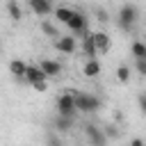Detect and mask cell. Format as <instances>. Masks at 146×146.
I'll list each match as a JSON object with an SVG mask.
<instances>
[{"mask_svg": "<svg viewBox=\"0 0 146 146\" xmlns=\"http://www.w3.org/2000/svg\"><path fill=\"white\" fill-rule=\"evenodd\" d=\"M82 52L87 55V59H94V57L98 55V48H96V43H94V32H87V34L82 36Z\"/></svg>", "mask_w": 146, "mask_h": 146, "instance_id": "8", "label": "cell"}, {"mask_svg": "<svg viewBox=\"0 0 146 146\" xmlns=\"http://www.w3.org/2000/svg\"><path fill=\"white\" fill-rule=\"evenodd\" d=\"M71 94H73V103H75L78 112H84V114L98 112L100 105H103V100L94 94H87V91H80V89H71Z\"/></svg>", "mask_w": 146, "mask_h": 146, "instance_id": "1", "label": "cell"}, {"mask_svg": "<svg viewBox=\"0 0 146 146\" xmlns=\"http://www.w3.org/2000/svg\"><path fill=\"white\" fill-rule=\"evenodd\" d=\"M116 80H119L121 84H128V82H130V68H128L125 64H121V66L116 68Z\"/></svg>", "mask_w": 146, "mask_h": 146, "instance_id": "18", "label": "cell"}, {"mask_svg": "<svg viewBox=\"0 0 146 146\" xmlns=\"http://www.w3.org/2000/svg\"><path fill=\"white\" fill-rule=\"evenodd\" d=\"M25 68H27V64L23 59H11L9 62V73L14 78H25Z\"/></svg>", "mask_w": 146, "mask_h": 146, "instance_id": "15", "label": "cell"}, {"mask_svg": "<svg viewBox=\"0 0 146 146\" xmlns=\"http://www.w3.org/2000/svg\"><path fill=\"white\" fill-rule=\"evenodd\" d=\"M32 87H34V91L43 94V91L48 89V80H39V82H32Z\"/></svg>", "mask_w": 146, "mask_h": 146, "instance_id": "23", "label": "cell"}, {"mask_svg": "<svg viewBox=\"0 0 146 146\" xmlns=\"http://www.w3.org/2000/svg\"><path fill=\"white\" fill-rule=\"evenodd\" d=\"M82 73H84V78H98L100 75V62L96 57L94 59H87L84 66H82Z\"/></svg>", "mask_w": 146, "mask_h": 146, "instance_id": "13", "label": "cell"}, {"mask_svg": "<svg viewBox=\"0 0 146 146\" xmlns=\"http://www.w3.org/2000/svg\"><path fill=\"white\" fill-rule=\"evenodd\" d=\"M128 146H146V141H144V139H141V137H132V139H130V144H128Z\"/></svg>", "mask_w": 146, "mask_h": 146, "instance_id": "26", "label": "cell"}, {"mask_svg": "<svg viewBox=\"0 0 146 146\" xmlns=\"http://www.w3.org/2000/svg\"><path fill=\"white\" fill-rule=\"evenodd\" d=\"M7 14H9V18H11L14 23H18V21L23 18V9H21L18 0H7Z\"/></svg>", "mask_w": 146, "mask_h": 146, "instance_id": "14", "label": "cell"}, {"mask_svg": "<svg viewBox=\"0 0 146 146\" xmlns=\"http://www.w3.org/2000/svg\"><path fill=\"white\" fill-rule=\"evenodd\" d=\"M41 30H43V34H48V36H59L57 27H55L50 21H41Z\"/></svg>", "mask_w": 146, "mask_h": 146, "instance_id": "19", "label": "cell"}, {"mask_svg": "<svg viewBox=\"0 0 146 146\" xmlns=\"http://www.w3.org/2000/svg\"><path fill=\"white\" fill-rule=\"evenodd\" d=\"M94 14H96V18H98L100 23H107V21H110V14H107V11L103 9V7H98V9L94 11Z\"/></svg>", "mask_w": 146, "mask_h": 146, "instance_id": "21", "label": "cell"}, {"mask_svg": "<svg viewBox=\"0 0 146 146\" xmlns=\"http://www.w3.org/2000/svg\"><path fill=\"white\" fill-rule=\"evenodd\" d=\"M137 105H139V110L146 114V91H141V94L137 96Z\"/></svg>", "mask_w": 146, "mask_h": 146, "instance_id": "24", "label": "cell"}, {"mask_svg": "<svg viewBox=\"0 0 146 146\" xmlns=\"http://www.w3.org/2000/svg\"><path fill=\"white\" fill-rule=\"evenodd\" d=\"M84 137H87V141H89L91 146H105V141H107L105 132H103L98 125H94V123H87V125H84Z\"/></svg>", "mask_w": 146, "mask_h": 146, "instance_id": "5", "label": "cell"}, {"mask_svg": "<svg viewBox=\"0 0 146 146\" xmlns=\"http://www.w3.org/2000/svg\"><path fill=\"white\" fill-rule=\"evenodd\" d=\"M39 68H41L48 78H55V75L62 73V64L55 62V59H41V62H39Z\"/></svg>", "mask_w": 146, "mask_h": 146, "instance_id": "9", "label": "cell"}, {"mask_svg": "<svg viewBox=\"0 0 146 146\" xmlns=\"http://www.w3.org/2000/svg\"><path fill=\"white\" fill-rule=\"evenodd\" d=\"M30 9L36 14V16H50L52 14V0H27Z\"/></svg>", "mask_w": 146, "mask_h": 146, "instance_id": "7", "label": "cell"}, {"mask_svg": "<svg viewBox=\"0 0 146 146\" xmlns=\"http://www.w3.org/2000/svg\"><path fill=\"white\" fill-rule=\"evenodd\" d=\"M23 80H27L30 84L32 82H39V80H48V75L36 66V64H27V68H25V78Z\"/></svg>", "mask_w": 146, "mask_h": 146, "instance_id": "10", "label": "cell"}, {"mask_svg": "<svg viewBox=\"0 0 146 146\" xmlns=\"http://www.w3.org/2000/svg\"><path fill=\"white\" fill-rule=\"evenodd\" d=\"M52 14H55V18H57L59 23H64V25H66V21L71 18L73 9H71V7H55V9H52Z\"/></svg>", "mask_w": 146, "mask_h": 146, "instance_id": "16", "label": "cell"}, {"mask_svg": "<svg viewBox=\"0 0 146 146\" xmlns=\"http://www.w3.org/2000/svg\"><path fill=\"white\" fill-rule=\"evenodd\" d=\"M75 48H78V43H75V36H73V34H68V36H57V39H55V50H59V52H64V55H73Z\"/></svg>", "mask_w": 146, "mask_h": 146, "instance_id": "6", "label": "cell"}, {"mask_svg": "<svg viewBox=\"0 0 146 146\" xmlns=\"http://www.w3.org/2000/svg\"><path fill=\"white\" fill-rule=\"evenodd\" d=\"M130 52L135 55V59H144V57H146V43H141V41H135V43L130 46Z\"/></svg>", "mask_w": 146, "mask_h": 146, "instance_id": "17", "label": "cell"}, {"mask_svg": "<svg viewBox=\"0 0 146 146\" xmlns=\"http://www.w3.org/2000/svg\"><path fill=\"white\" fill-rule=\"evenodd\" d=\"M46 146H64V144H62V139H59L55 132H48V137H46Z\"/></svg>", "mask_w": 146, "mask_h": 146, "instance_id": "20", "label": "cell"}, {"mask_svg": "<svg viewBox=\"0 0 146 146\" xmlns=\"http://www.w3.org/2000/svg\"><path fill=\"white\" fill-rule=\"evenodd\" d=\"M103 132H105V137H107V139H116V137H119V130H116L114 125H105V130H103Z\"/></svg>", "mask_w": 146, "mask_h": 146, "instance_id": "22", "label": "cell"}, {"mask_svg": "<svg viewBox=\"0 0 146 146\" xmlns=\"http://www.w3.org/2000/svg\"><path fill=\"white\" fill-rule=\"evenodd\" d=\"M135 66H137L139 75H146V57H144V59H137V62H135Z\"/></svg>", "mask_w": 146, "mask_h": 146, "instance_id": "25", "label": "cell"}, {"mask_svg": "<svg viewBox=\"0 0 146 146\" xmlns=\"http://www.w3.org/2000/svg\"><path fill=\"white\" fill-rule=\"evenodd\" d=\"M73 123H75V119L73 116H55V121H52V125H55V132H68L71 128H73Z\"/></svg>", "mask_w": 146, "mask_h": 146, "instance_id": "12", "label": "cell"}, {"mask_svg": "<svg viewBox=\"0 0 146 146\" xmlns=\"http://www.w3.org/2000/svg\"><path fill=\"white\" fill-rule=\"evenodd\" d=\"M137 18H139V11H137V7L135 5H121V9H119V14H116V23H119V27L121 30H125V32H130L132 30V25L137 23Z\"/></svg>", "mask_w": 146, "mask_h": 146, "instance_id": "2", "label": "cell"}, {"mask_svg": "<svg viewBox=\"0 0 146 146\" xmlns=\"http://www.w3.org/2000/svg\"><path fill=\"white\" fill-rule=\"evenodd\" d=\"M94 43H96L98 52H107L110 46H112V39H110L107 32H94Z\"/></svg>", "mask_w": 146, "mask_h": 146, "instance_id": "11", "label": "cell"}, {"mask_svg": "<svg viewBox=\"0 0 146 146\" xmlns=\"http://www.w3.org/2000/svg\"><path fill=\"white\" fill-rule=\"evenodd\" d=\"M87 23H89V18H87V14H82L80 9H73V14H71V18L66 21V27L71 30V34L73 36H78V34H87Z\"/></svg>", "mask_w": 146, "mask_h": 146, "instance_id": "3", "label": "cell"}, {"mask_svg": "<svg viewBox=\"0 0 146 146\" xmlns=\"http://www.w3.org/2000/svg\"><path fill=\"white\" fill-rule=\"evenodd\" d=\"M57 114L59 116H73L75 119V103H73V94H71V89H66L64 94H59L57 96Z\"/></svg>", "mask_w": 146, "mask_h": 146, "instance_id": "4", "label": "cell"}]
</instances>
